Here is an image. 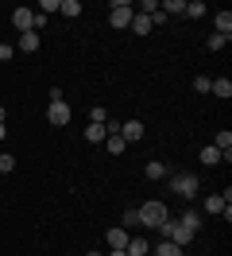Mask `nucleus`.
<instances>
[{
    "mask_svg": "<svg viewBox=\"0 0 232 256\" xmlns=\"http://www.w3.org/2000/svg\"><path fill=\"white\" fill-rule=\"evenodd\" d=\"M85 256H101V252H85Z\"/></svg>",
    "mask_w": 232,
    "mask_h": 256,
    "instance_id": "obj_35",
    "label": "nucleus"
},
{
    "mask_svg": "<svg viewBox=\"0 0 232 256\" xmlns=\"http://www.w3.org/2000/svg\"><path fill=\"white\" fill-rule=\"evenodd\" d=\"M136 218H139V225H143V229H159V225L163 222H170V210L163 206V202H143V206L136 210Z\"/></svg>",
    "mask_w": 232,
    "mask_h": 256,
    "instance_id": "obj_2",
    "label": "nucleus"
},
{
    "mask_svg": "<svg viewBox=\"0 0 232 256\" xmlns=\"http://www.w3.org/2000/svg\"><path fill=\"white\" fill-rule=\"evenodd\" d=\"M143 120H124L120 124V136H124V144H136V140H143Z\"/></svg>",
    "mask_w": 232,
    "mask_h": 256,
    "instance_id": "obj_7",
    "label": "nucleus"
},
{
    "mask_svg": "<svg viewBox=\"0 0 232 256\" xmlns=\"http://www.w3.org/2000/svg\"><path fill=\"white\" fill-rule=\"evenodd\" d=\"M58 4H62V0H39V12L50 16V12H58Z\"/></svg>",
    "mask_w": 232,
    "mask_h": 256,
    "instance_id": "obj_28",
    "label": "nucleus"
},
{
    "mask_svg": "<svg viewBox=\"0 0 232 256\" xmlns=\"http://www.w3.org/2000/svg\"><path fill=\"white\" fill-rule=\"evenodd\" d=\"M128 28H132V32H136V35H147V32H151V28H155V24H151V16H143V12H136Z\"/></svg>",
    "mask_w": 232,
    "mask_h": 256,
    "instance_id": "obj_9",
    "label": "nucleus"
},
{
    "mask_svg": "<svg viewBox=\"0 0 232 256\" xmlns=\"http://www.w3.org/2000/svg\"><path fill=\"white\" fill-rule=\"evenodd\" d=\"M108 8H112V12H108V24H112V28H128L132 16H136V8H132L128 0H112Z\"/></svg>",
    "mask_w": 232,
    "mask_h": 256,
    "instance_id": "obj_3",
    "label": "nucleus"
},
{
    "mask_svg": "<svg viewBox=\"0 0 232 256\" xmlns=\"http://www.w3.org/2000/svg\"><path fill=\"white\" fill-rule=\"evenodd\" d=\"M85 140H89V144H101V140H105V124H89L85 128Z\"/></svg>",
    "mask_w": 232,
    "mask_h": 256,
    "instance_id": "obj_20",
    "label": "nucleus"
},
{
    "mask_svg": "<svg viewBox=\"0 0 232 256\" xmlns=\"http://www.w3.org/2000/svg\"><path fill=\"white\" fill-rule=\"evenodd\" d=\"M201 163H209V167H217V163H221V152H217L213 144H209V148H201Z\"/></svg>",
    "mask_w": 232,
    "mask_h": 256,
    "instance_id": "obj_21",
    "label": "nucleus"
},
{
    "mask_svg": "<svg viewBox=\"0 0 232 256\" xmlns=\"http://www.w3.org/2000/svg\"><path fill=\"white\" fill-rule=\"evenodd\" d=\"M170 190L178 194V198H194V194H198V178L194 175H174L170 178Z\"/></svg>",
    "mask_w": 232,
    "mask_h": 256,
    "instance_id": "obj_4",
    "label": "nucleus"
},
{
    "mask_svg": "<svg viewBox=\"0 0 232 256\" xmlns=\"http://www.w3.org/2000/svg\"><path fill=\"white\" fill-rule=\"evenodd\" d=\"M229 39H232V35H209V39H205V47H209V50H221V47H225V43H229Z\"/></svg>",
    "mask_w": 232,
    "mask_h": 256,
    "instance_id": "obj_23",
    "label": "nucleus"
},
{
    "mask_svg": "<svg viewBox=\"0 0 232 256\" xmlns=\"http://www.w3.org/2000/svg\"><path fill=\"white\" fill-rule=\"evenodd\" d=\"M0 140H8V124H0Z\"/></svg>",
    "mask_w": 232,
    "mask_h": 256,
    "instance_id": "obj_32",
    "label": "nucleus"
},
{
    "mask_svg": "<svg viewBox=\"0 0 232 256\" xmlns=\"http://www.w3.org/2000/svg\"><path fill=\"white\" fill-rule=\"evenodd\" d=\"M209 86H213L209 74H198V78H194V90H198V94H209Z\"/></svg>",
    "mask_w": 232,
    "mask_h": 256,
    "instance_id": "obj_26",
    "label": "nucleus"
},
{
    "mask_svg": "<svg viewBox=\"0 0 232 256\" xmlns=\"http://www.w3.org/2000/svg\"><path fill=\"white\" fill-rule=\"evenodd\" d=\"M201 229V218L190 210V214H182L178 222H163L159 225V233H163V240H170V244H178V248H186L190 240H194V233Z\"/></svg>",
    "mask_w": 232,
    "mask_h": 256,
    "instance_id": "obj_1",
    "label": "nucleus"
},
{
    "mask_svg": "<svg viewBox=\"0 0 232 256\" xmlns=\"http://www.w3.org/2000/svg\"><path fill=\"white\" fill-rule=\"evenodd\" d=\"M105 148H108V156H120L128 144H124V136H120V132H112V136H105Z\"/></svg>",
    "mask_w": 232,
    "mask_h": 256,
    "instance_id": "obj_14",
    "label": "nucleus"
},
{
    "mask_svg": "<svg viewBox=\"0 0 232 256\" xmlns=\"http://www.w3.org/2000/svg\"><path fill=\"white\" fill-rule=\"evenodd\" d=\"M108 256H128V252H124V248H112V252H108Z\"/></svg>",
    "mask_w": 232,
    "mask_h": 256,
    "instance_id": "obj_33",
    "label": "nucleus"
},
{
    "mask_svg": "<svg viewBox=\"0 0 232 256\" xmlns=\"http://www.w3.org/2000/svg\"><path fill=\"white\" fill-rule=\"evenodd\" d=\"M46 120H50V124H70V105H66V101H50Z\"/></svg>",
    "mask_w": 232,
    "mask_h": 256,
    "instance_id": "obj_6",
    "label": "nucleus"
},
{
    "mask_svg": "<svg viewBox=\"0 0 232 256\" xmlns=\"http://www.w3.org/2000/svg\"><path fill=\"white\" fill-rule=\"evenodd\" d=\"M182 16H190V20H201V16H205V4H201V0H190V4L182 8Z\"/></svg>",
    "mask_w": 232,
    "mask_h": 256,
    "instance_id": "obj_19",
    "label": "nucleus"
},
{
    "mask_svg": "<svg viewBox=\"0 0 232 256\" xmlns=\"http://www.w3.org/2000/svg\"><path fill=\"white\" fill-rule=\"evenodd\" d=\"M159 8H163V16H174V12H182V8H186V0H163Z\"/></svg>",
    "mask_w": 232,
    "mask_h": 256,
    "instance_id": "obj_22",
    "label": "nucleus"
},
{
    "mask_svg": "<svg viewBox=\"0 0 232 256\" xmlns=\"http://www.w3.org/2000/svg\"><path fill=\"white\" fill-rule=\"evenodd\" d=\"M209 94H217L221 101H229V97H232V82L229 78H217L213 86H209Z\"/></svg>",
    "mask_w": 232,
    "mask_h": 256,
    "instance_id": "obj_13",
    "label": "nucleus"
},
{
    "mask_svg": "<svg viewBox=\"0 0 232 256\" xmlns=\"http://www.w3.org/2000/svg\"><path fill=\"white\" fill-rule=\"evenodd\" d=\"M12 50H15L12 43H0V62H8V58H12Z\"/></svg>",
    "mask_w": 232,
    "mask_h": 256,
    "instance_id": "obj_31",
    "label": "nucleus"
},
{
    "mask_svg": "<svg viewBox=\"0 0 232 256\" xmlns=\"http://www.w3.org/2000/svg\"><path fill=\"white\" fill-rule=\"evenodd\" d=\"M147 248H151V244H147L143 237H132V240H128V248H124V252H128V256H147Z\"/></svg>",
    "mask_w": 232,
    "mask_h": 256,
    "instance_id": "obj_15",
    "label": "nucleus"
},
{
    "mask_svg": "<svg viewBox=\"0 0 232 256\" xmlns=\"http://www.w3.org/2000/svg\"><path fill=\"white\" fill-rule=\"evenodd\" d=\"M12 24L19 28V35H23V32H35V8H15V12H12Z\"/></svg>",
    "mask_w": 232,
    "mask_h": 256,
    "instance_id": "obj_5",
    "label": "nucleus"
},
{
    "mask_svg": "<svg viewBox=\"0 0 232 256\" xmlns=\"http://www.w3.org/2000/svg\"><path fill=\"white\" fill-rule=\"evenodd\" d=\"M132 225H139V218H136V210H128V214H124V225H120V229H132Z\"/></svg>",
    "mask_w": 232,
    "mask_h": 256,
    "instance_id": "obj_30",
    "label": "nucleus"
},
{
    "mask_svg": "<svg viewBox=\"0 0 232 256\" xmlns=\"http://www.w3.org/2000/svg\"><path fill=\"white\" fill-rule=\"evenodd\" d=\"M105 120H108V112L101 109V105H93L89 109V124H105Z\"/></svg>",
    "mask_w": 232,
    "mask_h": 256,
    "instance_id": "obj_27",
    "label": "nucleus"
},
{
    "mask_svg": "<svg viewBox=\"0 0 232 256\" xmlns=\"http://www.w3.org/2000/svg\"><path fill=\"white\" fill-rule=\"evenodd\" d=\"M139 12H143V16H151V12H159V0H143V4H139Z\"/></svg>",
    "mask_w": 232,
    "mask_h": 256,
    "instance_id": "obj_29",
    "label": "nucleus"
},
{
    "mask_svg": "<svg viewBox=\"0 0 232 256\" xmlns=\"http://www.w3.org/2000/svg\"><path fill=\"white\" fill-rule=\"evenodd\" d=\"M155 256H182V248H178V244H170V240H163V244L155 248Z\"/></svg>",
    "mask_w": 232,
    "mask_h": 256,
    "instance_id": "obj_24",
    "label": "nucleus"
},
{
    "mask_svg": "<svg viewBox=\"0 0 232 256\" xmlns=\"http://www.w3.org/2000/svg\"><path fill=\"white\" fill-rule=\"evenodd\" d=\"M213 24H217V35H232V12H229V8H225V12H217Z\"/></svg>",
    "mask_w": 232,
    "mask_h": 256,
    "instance_id": "obj_11",
    "label": "nucleus"
},
{
    "mask_svg": "<svg viewBox=\"0 0 232 256\" xmlns=\"http://www.w3.org/2000/svg\"><path fill=\"white\" fill-rule=\"evenodd\" d=\"M12 171H15V160L8 152H0V175H12Z\"/></svg>",
    "mask_w": 232,
    "mask_h": 256,
    "instance_id": "obj_25",
    "label": "nucleus"
},
{
    "mask_svg": "<svg viewBox=\"0 0 232 256\" xmlns=\"http://www.w3.org/2000/svg\"><path fill=\"white\" fill-rule=\"evenodd\" d=\"M15 47H19V50H27V54H35V50H39V32H23Z\"/></svg>",
    "mask_w": 232,
    "mask_h": 256,
    "instance_id": "obj_10",
    "label": "nucleus"
},
{
    "mask_svg": "<svg viewBox=\"0 0 232 256\" xmlns=\"http://www.w3.org/2000/svg\"><path fill=\"white\" fill-rule=\"evenodd\" d=\"M4 116H8V109H4V105H0V124H4Z\"/></svg>",
    "mask_w": 232,
    "mask_h": 256,
    "instance_id": "obj_34",
    "label": "nucleus"
},
{
    "mask_svg": "<svg viewBox=\"0 0 232 256\" xmlns=\"http://www.w3.org/2000/svg\"><path fill=\"white\" fill-rule=\"evenodd\" d=\"M143 175L151 178V182H159V178L167 175V163H147V167H143Z\"/></svg>",
    "mask_w": 232,
    "mask_h": 256,
    "instance_id": "obj_18",
    "label": "nucleus"
},
{
    "mask_svg": "<svg viewBox=\"0 0 232 256\" xmlns=\"http://www.w3.org/2000/svg\"><path fill=\"white\" fill-rule=\"evenodd\" d=\"M58 12H62V16H70V20H77V16H81V0H62Z\"/></svg>",
    "mask_w": 232,
    "mask_h": 256,
    "instance_id": "obj_16",
    "label": "nucleus"
},
{
    "mask_svg": "<svg viewBox=\"0 0 232 256\" xmlns=\"http://www.w3.org/2000/svg\"><path fill=\"white\" fill-rule=\"evenodd\" d=\"M225 206H232V190H225V194H209V198H205V214H221Z\"/></svg>",
    "mask_w": 232,
    "mask_h": 256,
    "instance_id": "obj_8",
    "label": "nucleus"
},
{
    "mask_svg": "<svg viewBox=\"0 0 232 256\" xmlns=\"http://www.w3.org/2000/svg\"><path fill=\"white\" fill-rule=\"evenodd\" d=\"M213 148H217V152H232V132H229V128H221V132H217Z\"/></svg>",
    "mask_w": 232,
    "mask_h": 256,
    "instance_id": "obj_17",
    "label": "nucleus"
},
{
    "mask_svg": "<svg viewBox=\"0 0 232 256\" xmlns=\"http://www.w3.org/2000/svg\"><path fill=\"white\" fill-rule=\"evenodd\" d=\"M128 229H108V248H128Z\"/></svg>",
    "mask_w": 232,
    "mask_h": 256,
    "instance_id": "obj_12",
    "label": "nucleus"
}]
</instances>
